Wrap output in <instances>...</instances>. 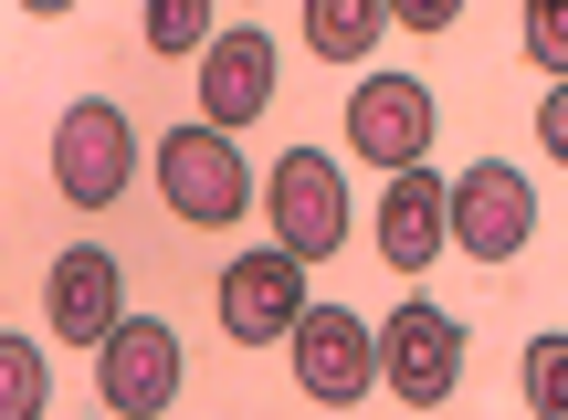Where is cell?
Returning a JSON list of instances; mask_svg holds the SVG:
<instances>
[{
    "label": "cell",
    "mask_w": 568,
    "mask_h": 420,
    "mask_svg": "<svg viewBox=\"0 0 568 420\" xmlns=\"http://www.w3.org/2000/svg\"><path fill=\"white\" fill-rule=\"evenodd\" d=\"M527 53L548 63V74L568 63V0H527Z\"/></svg>",
    "instance_id": "17"
},
{
    "label": "cell",
    "mask_w": 568,
    "mask_h": 420,
    "mask_svg": "<svg viewBox=\"0 0 568 420\" xmlns=\"http://www.w3.org/2000/svg\"><path fill=\"white\" fill-rule=\"evenodd\" d=\"M305 295H316V284H305V263L284 253V242L232 253V263H222V337H232V347H284V326H295Z\"/></svg>",
    "instance_id": "9"
},
{
    "label": "cell",
    "mask_w": 568,
    "mask_h": 420,
    "mask_svg": "<svg viewBox=\"0 0 568 420\" xmlns=\"http://www.w3.org/2000/svg\"><path fill=\"white\" fill-rule=\"evenodd\" d=\"M138 32H148V53H169V63H180V53H201V42H211V11H222V0H138Z\"/></svg>",
    "instance_id": "15"
},
{
    "label": "cell",
    "mask_w": 568,
    "mask_h": 420,
    "mask_svg": "<svg viewBox=\"0 0 568 420\" xmlns=\"http://www.w3.org/2000/svg\"><path fill=\"white\" fill-rule=\"evenodd\" d=\"M537 147L568 158V84H548V105H537Z\"/></svg>",
    "instance_id": "19"
},
{
    "label": "cell",
    "mask_w": 568,
    "mask_h": 420,
    "mask_svg": "<svg viewBox=\"0 0 568 420\" xmlns=\"http://www.w3.org/2000/svg\"><path fill=\"white\" fill-rule=\"evenodd\" d=\"M53 410V368L32 337H0V420H42Z\"/></svg>",
    "instance_id": "14"
},
{
    "label": "cell",
    "mask_w": 568,
    "mask_h": 420,
    "mask_svg": "<svg viewBox=\"0 0 568 420\" xmlns=\"http://www.w3.org/2000/svg\"><path fill=\"white\" fill-rule=\"evenodd\" d=\"M42 316H53L63 347H95L105 326L126 316V263L105 253V242H74V253H53V274H42Z\"/></svg>",
    "instance_id": "11"
},
{
    "label": "cell",
    "mask_w": 568,
    "mask_h": 420,
    "mask_svg": "<svg viewBox=\"0 0 568 420\" xmlns=\"http://www.w3.org/2000/svg\"><path fill=\"white\" fill-rule=\"evenodd\" d=\"M527 410H537V420H558V410H568V337H558V326L527 347Z\"/></svg>",
    "instance_id": "16"
},
{
    "label": "cell",
    "mask_w": 568,
    "mask_h": 420,
    "mask_svg": "<svg viewBox=\"0 0 568 420\" xmlns=\"http://www.w3.org/2000/svg\"><path fill=\"white\" fill-rule=\"evenodd\" d=\"M368 379H379L389 400H410V410H443L453 389H464V316L432 305V295H400L368 326Z\"/></svg>",
    "instance_id": "1"
},
{
    "label": "cell",
    "mask_w": 568,
    "mask_h": 420,
    "mask_svg": "<svg viewBox=\"0 0 568 420\" xmlns=\"http://www.w3.org/2000/svg\"><path fill=\"white\" fill-rule=\"evenodd\" d=\"M180 326H159V316H116L95 337V400L105 420H159L169 400H180Z\"/></svg>",
    "instance_id": "6"
},
{
    "label": "cell",
    "mask_w": 568,
    "mask_h": 420,
    "mask_svg": "<svg viewBox=\"0 0 568 420\" xmlns=\"http://www.w3.org/2000/svg\"><path fill=\"white\" fill-rule=\"evenodd\" d=\"M21 11H32V21H63V11H74V0H21Z\"/></svg>",
    "instance_id": "20"
},
{
    "label": "cell",
    "mask_w": 568,
    "mask_h": 420,
    "mask_svg": "<svg viewBox=\"0 0 568 420\" xmlns=\"http://www.w3.org/2000/svg\"><path fill=\"white\" fill-rule=\"evenodd\" d=\"M432 126H443V105H432L422 74H389V63H368V74H358V95H347V147H358L368 168L432 158Z\"/></svg>",
    "instance_id": "8"
},
{
    "label": "cell",
    "mask_w": 568,
    "mask_h": 420,
    "mask_svg": "<svg viewBox=\"0 0 568 420\" xmlns=\"http://www.w3.org/2000/svg\"><path fill=\"white\" fill-rule=\"evenodd\" d=\"M379 32H389L379 0H305V53H326V63H368Z\"/></svg>",
    "instance_id": "13"
},
{
    "label": "cell",
    "mask_w": 568,
    "mask_h": 420,
    "mask_svg": "<svg viewBox=\"0 0 568 420\" xmlns=\"http://www.w3.org/2000/svg\"><path fill=\"white\" fill-rule=\"evenodd\" d=\"M126 180H138V116L116 95H74L53 116V189L74 211H116Z\"/></svg>",
    "instance_id": "3"
},
{
    "label": "cell",
    "mask_w": 568,
    "mask_h": 420,
    "mask_svg": "<svg viewBox=\"0 0 568 420\" xmlns=\"http://www.w3.org/2000/svg\"><path fill=\"white\" fill-rule=\"evenodd\" d=\"M284 358H295V389L316 410H358L368 400V316H358V305L305 295L295 326H284Z\"/></svg>",
    "instance_id": "7"
},
{
    "label": "cell",
    "mask_w": 568,
    "mask_h": 420,
    "mask_svg": "<svg viewBox=\"0 0 568 420\" xmlns=\"http://www.w3.org/2000/svg\"><path fill=\"white\" fill-rule=\"evenodd\" d=\"M443 242L474 263H516L537 242V180L516 158H474L443 180Z\"/></svg>",
    "instance_id": "2"
},
{
    "label": "cell",
    "mask_w": 568,
    "mask_h": 420,
    "mask_svg": "<svg viewBox=\"0 0 568 420\" xmlns=\"http://www.w3.org/2000/svg\"><path fill=\"white\" fill-rule=\"evenodd\" d=\"M389 21H400V32H453V21H464V0H379Z\"/></svg>",
    "instance_id": "18"
},
{
    "label": "cell",
    "mask_w": 568,
    "mask_h": 420,
    "mask_svg": "<svg viewBox=\"0 0 568 420\" xmlns=\"http://www.w3.org/2000/svg\"><path fill=\"white\" fill-rule=\"evenodd\" d=\"M274 84H284V53H274V32H211L201 42V126H264V105H274Z\"/></svg>",
    "instance_id": "10"
},
{
    "label": "cell",
    "mask_w": 568,
    "mask_h": 420,
    "mask_svg": "<svg viewBox=\"0 0 568 420\" xmlns=\"http://www.w3.org/2000/svg\"><path fill=\"white\" fill-rule=\"evenodd\" d=\"M368 242H379V263H389V274H432V263L453 253V242H443V180H432V158L389 168V189H379V221H368Z\"/></svg>",
    "instance_id": "12"
},
{
    "label": "cell",
    "mask_w": 568,
    "mask_h": 420,
    "mask_svg": "<svg viewBox=\"0 0 568 420\" xmlns=\"http://www.w3.org/2000/svg\"><path fill=\"white\" fill-rule=\"evenodd\" d=\"M159 201L190 221V232H232V221L253 211V168L243 147H232V126H169L159 137Z\"/></svg>",
    "instance_id": "4"
},
{
    "label": "cell",
    "mask_w": 568,
    "mask_h": 420,
    "mask_svg": "<svg viewBox=\"0 0 568 420\" xmlns=\"http://www.w3.org/2000/svg\"><path fill=\"white\" fill-rule=\"evenodd\" d=\"M253 201H264V221H274V242L316 274L326 253L347 242V168L326 158V147H284V158L253 180Z\"/></svg>",
    "instance_id": "5"
}]
</instances>
